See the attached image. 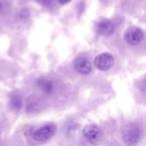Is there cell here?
I'll return each instance as SVG.
<instances>
[{"label": "cell", "mask_w": 146, "mask_h": 146, "mask_svg": "<svg viewBox=\"0 0 146 146\" xmlns=\"http://www.w3.org/2000/svg\"><path fill=\"white\" fill-rule=\"evenodd\" d=\"M56 132V126L53 123H49L46 125L39 127L32 133V138L36 141L44 142L50 139Z\"/></svg>", "instance_id": "obj_1"}, {"label": "cell", "mask_w": 146, "mask_h": 146, "mask_svg": "<svg viewBox=\"0 0 146 146\" xmlns=\"http://www.w3.org/2000/svg\"><path fill=\"white\" fill-rule=\"evenodd\" d=\"M140 129L139 126L136 125L135 123L128 124L125 126L123 129V133H122V137L123 140L127 144H136L140 140Z\"/></svg>", "instance_id": "obj_2"}, {"label": "cell", "mask_w": 146, "mask_h": 146, "mask_svg": "<svg viewBox=\"0 0 146 146\" xmlns=\"http://www.w3.org/2000/svg\"><path fill=\"white\" fill-rule=\"evenodd\" d=\"M83 135L90 143L98 144L102 140V131L98 126L90 124L83 128Z\"/></svg>", "instance_id": "obj_3"}, {"label": "cell", "mask_w": 146, "mask_h": 146, "mask_svg": "<svg viewBox=\"0 0 146 146\" xmlns=\"http://www.w3.org/2000/svg\"><path fill=\"white\" fill-rule=\"evenodd\" d=\"M144 38V32L138 27H130L124 33V39L130 45H138Z\"/></svg>", "instance_id": "obj_4"}, {"label": "cell", "mask_w": 146, "mask_h": 146, "mask_svg": "<svg viewBox=\"0 0 146 146\" xmlns=\"http://www.w3.org/2000/svg\"><path fill=\"white\" fill-rule=\"evenodd\" d=\"M114 58L109 53H101L94 59V65L101 71H107L113 66Z\"/></svg>", "instance_id": "obj_5"}, {"label": "cell", "mask_w": 146, "mask_h": 146, "mask_svg": "<svg viewBox=\"0 0 146 146\" xmlns=\"http://www.w3.org/2000/svg\"><path fill=\"white\" fill-rule=\"evenodd\" d=\"M74 68L80 74H83V75H87L92 71V64L89 60H88L86 57L84 56H79L75 59L74 63Z\"/></svg>", "instance_id": "obj_6"}, {"label": "cell", "mask_w": 146, "mask_h": 146, "mask_svg": "<svg viewBox=\"0 0 146 146\" xmlns=\"http://www.w3.org/2000/svg\"><path fill=\"white\" fill-rule=\"evenodd\" d=\"M97 32L100 35H111L114 32V24L108 19H102L98 22Z\"/></svg>", "instance_id": "obj_7"}, {"label": "cell", "mask_w": 146, "mask_h": 146, "mask_svg": "<svg viewBox=\"0 0 146 146\" xmlns=\"http://www.w3.org/2000/svg\"><path fill=\"white\" fill-rule=\"evenodd\" d=\"M37 86L42 90L45 93H50L53 90V85L49 80L45 79V78H41L37 81Z\"/></svg>", "instance_id": "obj_8"}, {"label": "cell", "mask_w": 146, "mask_h": 146, "mask_svg": "<svg viewBox=\"0 0 146 146\" xmlns=\"http://www.w3.org/2000/svg\"><path fill=\"white\" fill-rule=\"evenodd\" d=\"M10 105L13 109H20L21 106H22V97H21L20 94L14 93L10 98Z\"/></svg>", "instance_id": "obj_9"}, {"label": "cell", "mask_w": 146, "mask_h": 146, "mask_svg": "<svg viewBox=\"0 0 146 146\" xmlns=\"http://www.w3.org/2000/svg\"><path fill=\"white\" fill-rule=\"evenodd\" d=\"M39 107H40V105H39L36 100L33 99L32 97L29 98L26 105L27 112H29V113H36V112L39 111Z\"/></svg>", "instance_id": "obj_10"}, {"label": "cell", "mask_w": 146, "mask_h": 146, "mask_svg": "<svg viewBox=\"0 0 146 146\" xmlns=\"http://www.w3.org/2000/svg\"><path fill=\"white\" fill-rule=\"evenodd\" d=\"M39 2V4L43 5V6H49L52 2V0H37Z\"/></svg>", "instance_id": "obj_11"}, {"label": "cell", "mask_w": 146, "mask_h": 146, "mask_svg": "<svg viewBox=\"0 0 146 146\" xmlns=\"http://www.w3.org/2000/svg\"><path fill=\"white\" fill-rule=\"evenodd\" d=\"M60 4H67V3H69L71 1V0H57Z\"/></svg>", "instance_id": "obj_12"}, {"label": "cell", "mask_w": 146, "mask_h": 146, "mask_svg": "<svg viewBox=\"0 0 146 146\" xmlns=\"http://www.w3.org/2000/svg\"><path fill=\"white\" fill-rule=\"evenodd\" d=\"M0 10H1V3H0Z\"/></svg>", "instance_id": "obj_13"}]
</instances>
